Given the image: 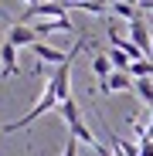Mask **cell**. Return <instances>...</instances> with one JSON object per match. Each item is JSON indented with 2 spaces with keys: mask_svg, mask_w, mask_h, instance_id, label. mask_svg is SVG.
Masks as SVG:
<instances>
[{
  "mask_svg": "<svg viewBox=\"0 0 153 156\" xmlns=\"http://www.w3.org/2000/svg\"><path fill=\"white\" fill-rule=\"evenodd\" d=\"M51 109H58V95H55V88L51 85H44V95L34 102V109L31 112H24L20 119H14V122H7L4 126V133H17V129H24V126H31L34 119H41L44 112H51Z\"/></svg>",
  "mask_w": 153,
  "mask_h": 156,
  "instance_id": "1",
  "label": "cell"
},
{
  "mask_svg": "<svg viewBox=\"0 0 153 156\" xmlns=\"http://www.w3.org/2000/svg\"><path fill=\"white\" fill-rule=\"evenodd\" d=\"M48 85L55 88V95H58V105H61V102H68V98H71V61H68V65H58Z\"/></svg>",
  "mask_w": 153,
  "mask_h": 156,
  "instance_id": "2",
  "label": "cell"
},
{
  "mask_svg": "<svg viewBox=\"0 0 153 156\" xmlns=\"http://www.w3.org/2000/svg\"><path fill=\"white\" fill-rule=\"evenodd\" d=\"M136 88V78L129 71H112L106 82H99V92L102 95H112V92H133Z\"/></svg>",
  "mask_w": 153,
  "mask_h": 156,
  "instance_id": "3",
  "label": "cell"
},
{
  "mask_svg": "<svg viewBox=\"0 0 153 156\" xmlns=\"http://www.w3.org/2000/svg\"><path fill=\"white\" fill-rule=\"evenodd\" d=\"M129 41H133V44L143 51L146 58H153V31L146 27V20H143V17L129 24Z\"/></svg>",
  "mask_w": 153,
  "mask_h": 156,
  "instance_id": "4",
  "label": "cell"
},
{
  "mask_svg": "<svg viewBox=\"0 0 153 156\" xmlns=\"http://www.w3.org/2000/svg\"><path fill=\"white\" fill-rule=\"evenodd\" d=\"M7 41H10L14 48H34V44H38V31L27 27V24H20V20H14L10 31H7Z\"/></svg>",
  "mask_w": 153,
  "mask_h": 156,
  "instance_id": "5",
  "label": "cell"
},
{
  "mask_svg": "<svg viewBox=\"0 0 153 156\" xmlns=\"http://www.w3.org/2000/svg\"><path fill=\"white\" fill-rule=\"evenodd\" d=\"M68 136H75V139H78V143H85V146H92L99 156H112V149H106V146H102L99 139H95V133H92V129L85 126V122H75V126H68Z\"/></svg>",
  "mask_w": 153,
  "mask_h": 156,
  "instance_id": "6",
  "label": "cell"
},
{
  "mask_svg": "<svg viewBox=\"0 0 153 156\" xmlns=\"http://www.w3.org/2000/svg\"><path fill=\"white\" fill-rule=\"evenodd\" d=\"M0 75L4 78H17L20 75V65H17V48L10 41L0 44Z\"/></svg>",
  "mask_w": 153,
  "mask_h": 156,
  "instance_id": "7",
  "label": "cell"
},
{
  "mask_svg": "<svg viewBox=\"0 0 153 156\" xmlns=\"http://www.w3.org/2000/svg\"><path fill=\"white\" fill-rule=\"evenodd\" d=\"M109 14H112V17H122V20H129V24L143 17V10H140V7H133V4H116V0L109 4Z\"/></svg>",
  "mask_w": 153,
  "mask_h": 156,
  "instance_id": "8",
  "label": "cell"
},
{
  "mask_svg": "<svg viewBox=\"0 0 153 156\" xmlns=\"http://www.w3.org/2000/svg\"><path fill=\"white\" fill-rule=\"evenodd\" d=\"M112 71H116V68H112L109 55H92V75L99 78V82H106V78H109Z\"/></svg>",
  "mask_w": 153,
  "mask_h": 156,
  "instance_id": "9",
  "label": "cell"
},
{
  "mask_svg": "<svg viewBox=\"0 0 153 156\" xmlns=\"http://www.w3.org/2000/svg\"><path fill=\"white\" fill-rule=\"evenodd\" d=\"M58 112H61V119H65L68 126H75V122H82V109H78V102H75V98L61 102V105H58Z\"/></svg>",
  "mask_w": 153,
  "mask_h": 156,
  "instance_id": "10",
  "label": "cell"
},
{
  "mask_svg": "<svg viewBox=\"0 0 153 156\" xmlns=\"http://www.w3.org/2000/svg\"><path fill=\"white\" fill-rule=\"evenodd\" d=\"M109 61H112V68H116V71H129V65H133V58H129V55H122L119 48H112V51H109Z\"/></svg>",
  "mask_w": 153,
  "mask_h": 156,
  "instance_id": "11",
  "label": "cell"
},
{
  "mask_svg": "<svg viewBox=\"0 0 153 156\" xmlns=\"http://www.w3.org/2000/svg\"><path fill=\"white\" fill-rule=\"evenodd\" d=\"M116 48H119V51H122V55H129V58H133V61H143V58H146V55H143V51H140V48H136V44H133V41H129V37H122V41H119V44H116Z\"/></svg>",
  "mask_w": 153,
  "mask_h": 156,
  "instance_id": "12",
  "label": "cell"
},
{
  "mask_svg": "<svg viewBox=\"0 0 153 156\" xmlns=\"http://www.w3.org/2000/svg\"><path fill=\"white\" fill-rule=\"evenodd\" d=\"M61 156H78V139H75V136L65 139V153H61Z\"/></svg>",
  "mask_w": 153,
  "mask_h": 156,
  "instance_id": "13",
  "label": "cell"
},
{
  "mask_svg": "<svg viewBox=\"0 0 153 156\" xmlns=\"http://www.w3.org/2000/svg\"><path fill=\"white\" fill-rule=\"evenodd\" d=\"M140 10H153V0H143V4H140Z\"/></svg>",
  "mask_w": 153,
  "mask_h": 156,
  "instance_id": "14",
  "label": "cell"
},
{
  "mask_svg": "<svg viewBox=\"0 0 153 156\" xmlns=\"http://www.w3.org/2000/svg\"><path fill=\"white\" fill-rule=\"evenodd\" d=\"M27 7H38V4H48V0H24Z\"/></svg>",
  "mask_w": 153,
  "mask_h": 156,
  "instance_id": "15",
  "label": "cell"
},
{
  "mask_svg": "<svg viewBox=\"0 0 153 156\" xmlns=\"http://www.w3.org/2000/svg\"><path fill=\"white\" fill-rule=\"evenodd\" d=\"M58 4H78V0H58Z\"/></svg>",
  "mask_w": 153,
  "mask_h": 156,
  "instance_id": "16",
  "label": "cell"
}]
</instances>
